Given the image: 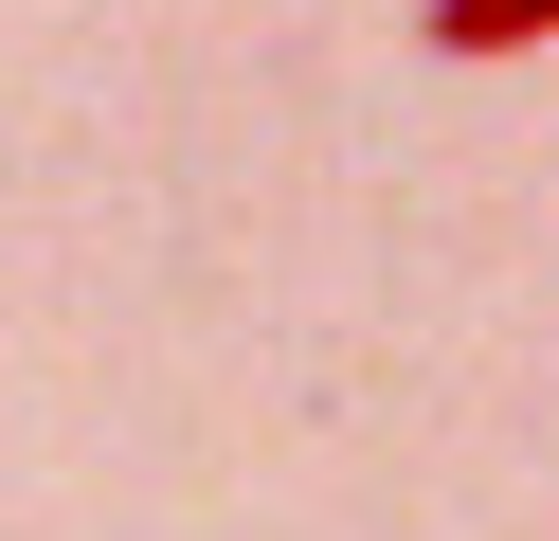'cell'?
I'll list each match as a JSON object with an SVG mask.
<instances>
[{
	"mask_svg": "<svg viewBox=\"0 0 559 541\" xmlns=\"http://www.w3.org/2000/svg\"><path fill=\"white\" fill-rule=\"evenodd\" d=\"M559 0H433V55H542Z\"/></svg>",
	"mask_w": 559,
	"mask_h": 541,
	"instance_id": "cell-1",
	"label": "cell"
}]
</instances>
